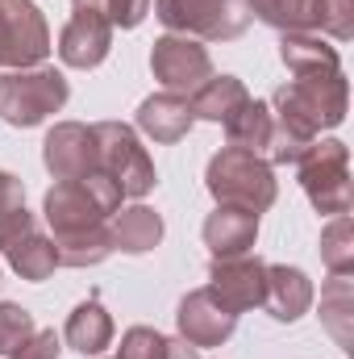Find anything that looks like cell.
Returning a JSON list of instances; mask_svg holds the SVG:
<instances>
[{
	"label": "cell",
	"instance_id": "6da1fadb",
	"mask_svg": "<svg viewBox=\"0 0 354 359\" xmlns=\"http://www.w3.org/2000/svg\"><path fill=\"white\" fill-rule=\"evenodd\" d=\"M271 117L300 130L304 138H317L321 130H334L346 121V76L342 67L330 72H300L292 84L271 96Z\"/></svg>",
	"mask_w": 354,
	"mask_h": 359
},
{
	"label": "cell",
	"instance_id": "7a4b0ae2",
	"mask_svg": "<svg viewBox=\"0 0 354 359\" xmlns=\"http://www.w3.org/2000/svg\"><path fill=\"white\" fill-rule=\"evenodd\" d=\"M117 209H121V188L104 172H92V176L80 180H59L42 201V213H46L55 238L104 226V217H113Z\"/></svg>",
	"mask_w": 354,
	"mask_h": 359
},
{
	"label": "cell",
	"instance_id": "3957f363",
	"mask_svg": "<svg viewBox=\"0 0 354 359\" xmlns=\"http://www.w3.org/2000/svg\"><path fill=\"white\" fill-rule=\"evenodd\" d=\"M204 184L213 192L217 205H229V209H246V213H263L275 201V172L263 155L255 151H238V147H225L208 159L204 168Z\"/></svg>",
	"mask_w": 354,
	"mask_h": 359
},
{
	"label": "cell",
	"instance_id": "277c9868",
	"mask_svg": "<svg viewBox=\"0 0 354 359\" xmlns=\"http://www.w3.org/2000/svg\"><path fill=\"white\" fill-rule=\"evenodd\" d=\"M67 76L55 67H25V72H8L0 76V121L29 130L42 126L50 113H59L67 104Z\"/></svg>",
	"mask_w": 354,
	"mask_h": 359
},
{
	"label": "cell",
	"instance_id": "5b68a950",
	"mask_svg": "<svg viewBox=\"0 0 354 359\" xmlns=\"http://www.w3.org/2000/svg\"><path fill=\"white\" fill-rule=\"evenodd\" d=\"M300 188L313 201L317 213L342 217L351 213L354 188H351V151L338 138H321L300 155Z\"/></svg>",
	"mask_w": 354,
	"mask_h": 359
},
{
	"label": "cell",
	"instance_id": "8992f818",
	"mask_svg": "<svg viewBox=\"0 0 354 359\" xmlns=\"http://www.w3.org/2000/svg\"><path fill=\"white\" fill-rule=\"evenodd\" d=\"M155 13L171 34L204 42H229L250 25L246 0H155Z\"/></svg>",
	"mask_w": 354,
	"mask_h": 359
},
{
	"label": "cell",
	"instance_id": "52a82bcc",
	"mask_svg": "<svg viewBox=\"0 0 354 359\" xmlns=\"http://www.w3.org/2000/svg\"><path fill=\"white\" fill-rule=\"evenodd\" d=\"M92 134H96V159H100L96 172H104V176L113 180V184L121 188V196H134V201H138V196H146V192L159 184L146 147L138 142V134H134L129 126H121V121H100V126H92Z\"/></svg>",
	"mask_w": 354,
	"mask_h": 359
},
{
	"label": "cell",
	"instance_id": "ba28073f",
	"mask_svg": "<svg viewBox=\"0 0 354 359\" xmlns=\"http://www.w3.org/2000/svg\"><path fill=\"white\" fill-rule=\"evenodd\" d=\"M50 55V29L34 0H0V67H42Z\"/></svg>",
	"mask_w": 354,
	"mask_h": 359
},
{
	"label": "cell",
	"instance_id": "9c48e42d",
	"mask_svg": "<svg viewBox=\"0 0 354 359\" xmlns=\"http://www.w3.org/2000/svg\"><path fill=\"white\" fill-rule=\"evenodd\" d=\"M150 72H155V80L163 84V92L192 96V92L213 76V59H208V50H204L196 38L167 34V38H159L155 50H150Z\"/></svg>",
	"mask_w": 354,
	"mask_h": 359
},
{
	"label": "cell",
	"instance_id": "30bf717a",
	"mask_svg": "<svg viewBox=\"0 0 354 359\" xmlns=\"http://www.w3.org/2000/svg\"><path fill=\"white\" fill-rule=\"evenodd\" d=\"M108 50H113V25H108V17L96 4H80L76 0V13H71V21L59 34V59L67 67L92 72V67H100L108 59Z\"/></svg>",
	"mask_w": 354,
	"mask_h": 359
},
{
	"label": "cell",
	"instance_id": "8fae6325",
	"mask_svg": "<svg viewBox=\"0 0 354 359\" xmlns=\"http://www.w3.org/2000/svg\"><path fill=\"white\" fill-rule=\"evenodd\" d=\"M208 288L213 297L234 309V313H246V309H259L267 297V264L255 255H234V259H213L208 264Z\"/></svg>",
	"mask_w": 354,
	"mask_h": 359
},
{
	"label": "cell",
	"instance_id": "7c38bea8",
	"mask_svg": "<svg viewBox=\"0 0 354 359\" xmlns=\"http://www.w3.org/2000/svg\"><path fill=\"white\" fill-rule=\"evenodd\" d=\"M176 322H179V339H183V343H192V347H221V343L234 334L238 313L225 309V305L213 297V288H196V292H187V297L179 301Z\"/></svg>",
	"mask_w": 354,
	"mask_h": 359
},
{
	"label": "cell",
	"instance_id": "4fadbf2b",
	"mask_svg": "<svg viewBox=\"0 0 354 359\" xmlns=\"http://www.w3.org/2000/svg\"><path fill=\"white\" fill-rule=\"evenodd\" d=\"M42 159L50 168L55 180H80V176H92L100 168L96 159V134L92 126H80V121H59L46 142H42Z\"/></svg>",
	"mask_w": 354,
	"mask_h": 359
},
{
	"label": "cell",
	"instance_id": "5bb4252c",
	"mask_svg": "<svg viewBox=\"0 0 354 359\" xmlns=\"http://www.w3.org/2000/svg\"><path fill=\"white\" fill-rule=\"evenodd\" d=\"M0 255L8 259V268L17 271L21 280H46L59 268V251H55V238L38 234V222L25 217L21 226L4 230L0 234Z\"/></svg>",
	"mask_w": 354,
	"mask_h": 359
},
{
	"label": "cell",
	"instance_id": "9a60e30c",
	"mask_svg": "<svg viewBox=\"0 0 354 359\" xmlns=\"http://www.w3.org/2000/svg\"><path fill=\"white\" fill-rule=\"evenodd\" d=\"M255 238H259V213L217 205V213H208V217H204V247L213 251V259L250 255Z\"/></svg>",
	"mask_w": 354,
	"mask_h": 359
},
{
	"label": "cell",
	"instance_id": "2e32d148",
	"mask_svg": "<svg viewBox=\"0 0 354 359\" xmlns=\"http://www.w3.org/2000/svg\"><path fill=\"white\" fill-rule=\"evenodd\" d=\"M313 305V284L300 268H288V264H267V297L263 309L275 322H296L304 318Z\"/></svg>",
	"mask_w": 354,
	"mask_h": 359
},
{
	"label": "cell",
	"instance_id": "e0dca14e",
	"mask_svg": "<svg viewBox=\"0 0 354 359\" xmlns=\"http://www.w3.org/2000/svg\"><path fill=\"white\" fill-rule=\"evenodd\" d=\"M192 104L187 96H176V92H155L138 104V130L155 142H179L187 130H192Z\"/></svg>",
	"mask_w": 354,
	"mask_h": 359
},
{
	"label": "cell",
	"instance_id": "ac0fdd59",
	"mask_svg": "<svg viewBox=\"0 0 354 359\" xmlns=\"http://www.w3.org/2000/svg\"><path fill=\"white\" fill-rule=\"evenodd\" d=\"M108 238H113V251H125V255L155 251L159 238H163V217H159L150 205L117 209V213H113V226H108Z\"/></svg>",
	"mask_w": 354,
	"mask_h": 359
},
{
	"label": "cell",
	"instance_id": "d6986e66",
	"mask_svg": "<svg viewBox=\"0 0 354 359\" xmlns=\"http://www.w3.org/2000/svg\"><path fill=\"white\" fill-rule=\"evenodd\" d=\"M250 100V92L242 80H234V76H208L200 88L187 96V104H192V117H200V121H229L242 104Z\"/></svg>",
	"mask_w": 354,
	"mask_h": 359
},
{
	"label": "cell",
	"instance_id": "ffe728a7",
	"mask_svg": "<svg viewBox=\"0 0 354 359\" xmlns=\"http://www.w3.org/2000/svg\"><path fill=\"white\" fill-rule=\"evenodd\" d=\"M63 339H67V347L80 351V355H100V351H108V343H113V318L104 313V305H100L96 297H88V301L76 305V313L67 318Z\"/></svg>",
	"mask_w": 354,
	"mask_h": 359
},
{
	"label": "cell",
	"instance_id": "44dd1931",
	"mask_svg": "<svg viewBox=\"0 0 354 359\" xmlns=\"http://www.w3.org/2000/svg\"><path fill=\"white\" fill-rule=\"evenodd\" d=\"M279 59H283V67H288L292 76H300V72H330V67H342V63H338V50H334L330 42H321V34H313V29H304V34H283V42H279Z\"/></svg>",
	"mask_w": 354,
	"mask_h": 359
},
{
	"label": "cell",
	"instance_id": "7402d4cb",
	"mask_svg": "<svg viewBox=\"0 0 354 359\" xmlns=\"http://www.w3.org/2000/svg\"><path fill=\"white\" fill-rule=\"evenodd\" d=\"M271 104L263 100H246L229 121H225V138H229V147H238V151H255V155H263L267 151V138H271Z\"/></svg>",
	"mask_w": 354,
	"mask_h": 359
},
{
	"label": "cell",
	"instance_id": "603a6c76",
	"mask_svg": "<svg viewBox=\"0 0 354 359\" xmlns=\"http://www.w3.org/2000/svg\"><path fill=\"white\" fill-rule=\"evenodd\" d=\"M321 322H325V330L342 347L354 343V284H351V276H334L325 284V292H321Z\"/></svg>",
	"mask_w": 354,
	"mask_h": 359
},
{
	"label": "cell",
	"instance_id": "cb8c5ba5",
	"mask_svg": "<svg viewBox=\"0 0 354 359\" xmlns=\"http://www.w3.org/2000/svg\"><path fill=\"white\" fill-rule=\"evenodd\" d=\"M246 4H250V17L267 21L271 29H283V34L317 29V0H246Z\"/></svg>",
	"mask_w": 354,
	"mask_h": 359
},
{
	"label": "cell",
	"instance_id": "d4e9b609",
	"mask_svg": "<svg viewBox=\"0 0 354 359\" xmlns=\"http://www.w3.org/2000/svg\"><path fill=\"white\" fill-rule=\"evenodd\" d=\"M55 251H59L63 268H96L113 255L108 226H92L84 234H63V238H55Z\"/></svg>",
	"mask_w": 354,
	"mask_h": 359
},
{
	"label": "cell",
	"instance_id": "484cf974",
	"mask_svg": "<svg viewBox=\"0 0 354 359\" xmlns=\"http://www.w3.org/2000/svg\"><path fill=\"white\" fill-rule=\"evenodd\" d=\"M321 259L334 276H351L354 271V226L351 213L334 217L325 230H321Z\"/></svg>",
	"mask_w": 354,
	"mask_h": 359
},
{
	"label": "cell",
	"instance_id": "4316f807",
	"mask_svg": "<svg viewBox=\"0 0 354 359\" xmlns=\"http://www.w3.org/2000/svg\"><path fill=\"white\" fill-rule=\"evenodd\" d=\"M34 313L29 309H21V305H13V301H0V355H13L21 343H29L34 339Z\"/></svg>",
	"mask_w": 354,
	"mask_h": 359
},
{
	"label": "cell",
	"instance_id": "83f0119b",
	"mask_svg": "<svg viewBox=\"0 0 354 359\" xmlns=\"http://www.w3.org/2000/svg\"><path fill=\"white\" fill-rule=\"evenodd\" d=\"M317 29L351 42L354 38V0H317Z\"/></svg>",
	"mask_w": 354,
	"mask_h": 359
},
{
	"label": "cell",
	"instance_id": "f1b7e54d",
	"mask_svg": "<svg viewBox=\"0 0 354 359\" xmlns=\"http://www.w3.org/2000/svg\"><path fill=\"white\" fill-rule=\"evenodd\" d=\"M25 217H34L25 209V184L13 176V172H0V234L21 226Z\"/></svg>",
	"mask_w": 354,
	"mask_h": 359
},
{
	"label": "cell",
	"instance_id": "f546056e",
	"mask_svg": "<svg viewBox=\"0 0 354 359\" xmlns=\"http://www.w3.org/2000/svg\"><path fill=\"white\" fill-rule=\"evenodd\" d=\"M167 351V339L150 326H129L121 334V355L117 359H163Z\"/></svg>",
	"mask_w": 354,
	"mask_h": 359
},
{
	"label": "cell",
	"instance_id": "4dcf8cb0",
	"mask_svg": "<svg viewBox=\"0 0 354 359\" xmlns=\"http://www.w3.org/2000/svg\"><path fill=\"white\" fill-rule=\"evenodd\" d=\"M80 4H96L108 17V25H121V29L142 25V17L150 13V0H80Z\"/></svg>",
	"mask_w": 354,
	"mask_h": 359
},
{
	"label": "cell",
	"instance_id": "1f68e13d",
	"mask_svg": "<svg viewBox=\"0 0 354 359\" xmlns=\"http://www.w3.org/2000/svg\"><path fill=\"white\" fill-rule=\"evenodd\" d=\"M59 351H63V343L55 330H34V339L21 343L8 359H59Z\"/></svg>",
	"mask_w": 354,
	"mask_h": 359
},
{
	"label": "cell",
	"instance_id": "d6a6232c",
	"mask_svg": "<svg viewBox=\"0 0 354 359\" xmlns=\"http://www.w3.org/2000/svg\"><path fill=\"white\" fill-rule=\"evenodd\" d=\"M163 359H200V355H196V347H192V343H183V339H167Z\"/></svg>",
	"mask_w": 354,
	"mask_h": 359
}]
</instances>
